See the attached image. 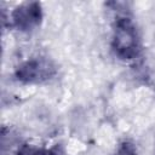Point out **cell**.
I'll list each match as a JSON object with an SVG mask.
<instances>
[{"label": "cell", "instance_id": "cell-1", "mask_svg": "<svg viewBox=\"0 0 155 155\" xmlns=\"http://www.w3.org/2000/svg\"><path fill=\"white\" fill-rule=\"evenodd\" d=\"M142 47L140 35L137 25L130 17H119L115 21L111 48L114 53L124 61H130L136 58Z\"/></svg>", "mask_w": 155, "mask_h": 155}, {"label": "cell", "instance_id": "cell-3", "mask_svg": "<svg viewBox=\"0 0 155 155\" xmlns=\"http://www.w3.org/2000/svg\"><path fill=\"white\" fill-rule=\"evenodd\" d=\"M11 21L13 27L21 31H30L35 29L42 21L41 4L31 1L17 6L11 13Z\"/></svg>", "mask_w": 155, "mask_h": 155}, {"label": "cell", "instance_id": "cell-2", "mask_svg": "<svg viewBox=\"0 0 155 155\" xmlns=\"http://www.w3.org/2000/svg\"><path fill=\"white\" fill-rule=\"evenodd\" d=\"M57 73L56 64L45 57L28 59L16 69V78L23 84H41L51 80Z\"/></svg>", "mask_w": 155, "mask_h": 155}, {"label": "cell", "instance_id": "cell-6", "mask_svg": "<svg viewBox=\"0 0 155 155\" xmlns=\"http://www.w3.org/2000/svg\"><path fill=\"white\" fill-rule=\"evenodd\" d=\"M40 155H65V151H64V148L62 147V144H56L51 149L42 150Z\"/></svg>", "mask_w": 155, "mask_h": 155}, {"label": "cell", "instance_id": "cell-5", "mask_svg": "<svg viewBox=\"0 0 155 155\" xmlns=\"http://www.w3.org/2000/svg\"><path fill=\"white\" fill-rule=\"evenodd\" d=\"M42 151V149H39L31 144H22L18 150H17V154L16 155H40Z\"/></svg>", "mask_w": 155, "mask_h": 155}, {"label": "cell", "instance_id": "cell-4", "mask_svg": "<svg viewBox=\"0 0 155 155\" xmlns=\"http://www.w3.org/2000/svg\"><path fill=\"white\" fill-rule=\"evenodd\" d=\"M114 155H138V150L131 140H122L117 145Z\"/></svg>", "mask_w": 155, "mask_h": 155}]
</instances>
